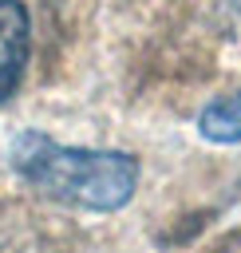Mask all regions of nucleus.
<instances>
[{"instance_id":"nucleus-1","label":"nucleus","mask_w":241,"mask_h":253,"mask_svg":"<svg viewBox=\"0 0 241 253\" xmlns=\"http://www.w3.org/2000/svg\"><path fill=\"white\" fill-rule=\"evenodd\" d=\"M12 162L36 190L83 210H119L138 182V162L130 154L59 146L36 130L12 142Z\"/></svg>"},{"instance_id":"nucleus-2","label":"nucleus","mask_w":241,"mask_h":253,"mask_svg":"<svg viewBox=\"0 0 241 253\" xmlns=\"http://www.w3.org/2000/svg\"><path fill=\"white\" fill-rule=\"evenodd\" d=\"M28 63V8L20 0H0V103L20 87Z\"/></svg>"},{"instance_id":"nucleus-3","label":"nucleus","mask_w":241,"mask_h":253,"mask_svg":"<svg viewBox=\"0 0 241 253\" xmlns=\"http://www.w3.org/2000/svg\"><path fill=\"white\" fill-rule=\"evenodd\" d=\"M201 134L209 142H241V91L209 103L201 111Z\"/></svg>"}]
</instances>
